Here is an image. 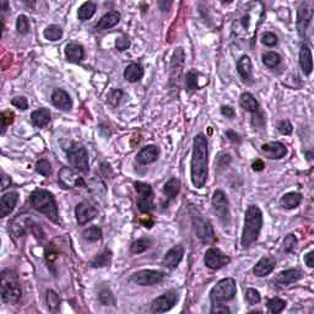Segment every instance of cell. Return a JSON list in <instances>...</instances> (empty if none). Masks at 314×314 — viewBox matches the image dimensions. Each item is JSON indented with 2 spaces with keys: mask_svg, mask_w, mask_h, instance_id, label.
Wrapping results in <instances>:
<instances>
[{
  "mask_svg": "<svg viewBox=\"0 0 314 314\" xmlns=\"http://www.w3.org/2000/svg\"><path fill=\"white\" fill-rule=\"evenodd\" d=\"M56 259H58V252L53 244H48L46 247V261L48 266H53Z\"/></svg>",
  "mask_w": 314,
  "mask_h": 314,
  "instance_id": "obj_46",
  "label": "cell"
},
{
  "mask_svg": "<svg viewBox=\"0 0 314 314\" xmlns=\"http://www.w3.org/2000/svg\"><path fill=\"white\" fill-rule=\"evenodd\" d=\"M16 30L20 35H26L30 32V22L25 15H20L16 20Z\"/></svg>",
  "mask_w": 314,
  "mask_h": 314,
  "instance_id": "obj_40",
  "label": "cell"
},
{
  "mask_svg": "<svg viewBox=\"0 0 314 314\" xmlns=\"http://www.w3.org/2000/svg\"><path fill=\"white\" fill-rule=\"evenodd\" d=\"M13 106H15L16 108H20V110L26 111L28 108V101L27 98L23 97V96H18V97H15L13 101H11Z\"/></svg>",
  "mask_w": 314,
  "mask_h": 314,
  "instance_id": "obj_53",
  "label": "cell"
},
{
  "mask_svg": "<svg viewBox=\"0 0 314 314\" xmlns=\"http://www.w3.org/2000/svg\"><path fill=\"white\" fill-rule=\"evenodd\" d=\"M160 150L157 146L155 145H148L146 148H141L136 155V161L140 165H148L155 162L156 160L159 159Z\"/></svg>",
  "mask_w": 314,
  "mask_h": 314,
  "instance_id": "obj_20",
  "label": "cell"
},
{
  "mask_svg": "<svg viewBox=\"0 0 314 314\" xmlns=\"http://www.w3.org/2000/svg\"><path fill=\"white\" fill-rule=\"evenodd\" d=\"M277 129L282 135H290V134L292 133V130H294V127H292V124L289 120H281V122L278 123Z\"/></svg>",
  "mask_w": 314,
  "mask_h": 314,
  "instance_id": "obj_51",
  "label": "cell"
},
{
  "mask_svg": "<svg viewBox=\"0 0 314 314\" xmlns=\"http://www.w3.org/2000/svg\"><path fill=\"white\" fill-rule=\"evenodd\" d=\"M129 47H130V41H129V38L127 36L118 37V38L115 39V48H117L118 51L123 52L125 51V49H128Z\"/></svg>",
  "mask_w": 314,
  "mask_h": 314,
  "instance_id": "obj_52",
  "label": "cell"
},
{
  "mask_svg": "<svg viewBox=\"0 0 314 314\" xmlns=\"http://www.w3.org/2000/svg\"><path fill=\"white\" fill-rule=\"evenodd\" d=\"M207 140L204 134L195 135L193 141V155L190 162V177H192L193 185L195 188H203L206 183L207 174Z\"/></svg>",
  "mask_w": 314,
  "mask_h": 314,
  "instance_id": "obj_1",
  "label": "cell"
},
{
  "mask_svg": "<svg viewBox=\"0 0 314 314\" xmlns=\"http://www.w3.org/2000/svg\"><path fill=\"white\" fill-rule=\"evenodd\" d=\"M75 216H76V221L79 225H85L97 216V210L91 206L89 203L82 202L75 207Z\"/></svg>",
  "mask_w": 314,
  "mask_h": 314,
  "instance_id": "obj_15",
  "label": "cell"
},
{
  "mask_svg": "<svg viewBox=\"0 0 314 314\" xmlns=\"http://www.w3.org/2000/svg\"><path fill=\"white\" fill-rule=\"evenodd\" d=\"M261 42H263V44H265V46L274 47L277 43V36H276L275 34H273V32H264V34L261 35Z\"/></svg>",
  "mask_w": 314,
  "mask_h": 314,
  "instance_id": "obj_49",
  "label": "cell"
},
{
  "mask_svg": "<svg viewBox=\"0 0 314 314\" xmlns=\"http://www.w3.org/2000/svg\"><path fill=\"white\" fill-rule=\"evenodd\" d=\"M37 173L42 174L44 177H48L52 174V166L47 160H39L36 164Z\"/></svg>",
  "mask_w": 314,
  "mask_h": 314,
  "instance_id": "obj_44",
  "label": "cell"
},
{
  "mask_svg": "<svg viewBox=\"0 0 314 314\" xmlns=\"http://www.w3.org/2000/svg\"><path fill=\"white\" fill-rule=\"evenodd\" d=\"M302 276H303V273L298 269H289V270H285L278 274L277 277L275 278V282L278 285H285L286 286V285L294 284V282L301 280Z\"/></svg>",
  "mask_w": 314,
  "mask_h": 314,
  "instance_id": "obj_23",
  "label": "cell"
},
{
  "mask_svg": "<svg viewBox=\"0 0 314 314\" xmlns=\"http://www.w3.org/2000/svg\"><path fill=\"white\" fill-rule=\"evenodd\" d=\"M204 261L205 265L209 269L219 270V269L227 265L231 261V259L226 254H223L221 250L217 249V248H210V249L206 250V253H205Z\"/></svg>",
  "mask_w": 314,
  "mask_h": 314,
  "instance_id": "obj_12",
  "label": "cell"
},
{
  "mask_svg": "<svg viewBox=\"0 0 314 314\" xmlns=\"http://www.w3.org/2000/svg\"><path fill=\"white\" fill-rule=\"evenodd\" d=\"M245 299L248 301L249 304H258L260 302V295L257 290L254 289H248L245 291Z\"/></svg>",
  "mask_w": 314,
  "mask_h": 314,
  "instance_id": "obj_48",
  "label": "cell"
},
{
  "mask_svg": "<svg viewBox=\"0 0 314 314\" xmlns=\"http://www.w3.org/2000/svg\"><path fill=\"white\" fill-rule=\"evenodd\" d=\"M14 118H15V114L11 111H5V112L1 113V134H4L8 129V127L10 124H13Z\"/></svg>",
  "mask_w": 314,
  "mask_h": 314,
  "instance_id": "obj_42",
  "label": "cell"
},
{
  "mask_svg": "<svg viewBox=\"0 0 314 314\" xmlns=\"http://www.w3.org/2000/svg\"><path fill=\"white\" fill-rule=\"evenodd\" d=\"M31 205L41 214L46 215L53 222H59V212L53 195L44 189H36L30 197Z\"/></svg>",
  "mask_w": 314,
  "mask_h": 314,
  "instance_id": "obj_3",
  "label": "cell"
},
{
  "mask_svg": "<svg viewBox=\"0 0 314 314\" xmlns=\"http://www.w3.org/2000/svg\"><path fill=\"white\" fill-rule=\"evenodd\" d=\"M46 299H47V304H48V308L51 311H56V308L59 307V303H60V299H59L58 295L55 294L54 291H47L46 295Z\"/></svg>",
  "mask_w": 314,
  "mask_h": 314,
  "instance_id": "obj_43",
  "label": "cell"
},
{
  "mask_svg": "<svg viewBox=\"0 0 314 314\" xmlns=\"http://www.w3.org/2000/svg\"><path fill=\"white\" fill-rule=\"evenodd\" d=\"M144 69L139 63H131L124 70V77L129 82H138L143 79Z\"/></svg>",
  "mask_w": 314,
  "mask_h": 314,
  "instance_id": "obj_28",
  "label": "cell"
},
{
  "mask_svg": "<svg viewBox=\"0 0 314 314\" xmlns=\"http://www.w3.org/2000/svg\"><path fill=\"white\" fill-rule=\"evenodd\" d=\"M65 56L70 63H80L84 59V48L77 43H69L65 47Z\"/></svg>",
  "mask_w": 314,
  "mask_h": 314,
  "instance_id": "obj_29",
  "label": "cell"
},
{
  "mask_svg": "<svg viewBox=\"0 0 314 314\" xmlns=\"http://www.w3.org/2000/svg\"><path fill=\"white\" fill-rule=\"evenodd\" d=\"M276 260L271 257H266V258H261L258 263L256 264L253 269V274L258 277H264V276L269 275L270 273H273V270L275 269Z\"/></svg>",
  "mask_w": 314,
  "mask_h": 314,
  "instance_id": "obj_22",
  "label": "cell"
},
{
  "mask_svg": "<svg viewBox=\"0 0 314 314\" xmlns=\"http://www.w3.org/2000/svg\"><path fill=\"white\" fill-rule=\"evenodd\" d=\"M285 308H286V302L284 299L278 298V297H274V298L269 299L268 309L270 313H281Z\"/></svg>",
  "mask_w": 314,
  "mask_h": 314,
  "instance_id": "obj_37",
  "label": "cell"
},
{
  "mask_svg": "<svg viewBox=\"0 0 314 314\" xmlns=\"http://www.w3.org/2000/svg\"><path fill=\"white\" fill-rule=\"evenodd\" d=\"M261 151L265 153V156L268 159L271 160H280L282 157H285V155L287 153V148L284 144L275 141V143H269L264 144L261 146Z\"/></svg>",
  "mask_w": 314,
  "mask_h": 314,
  "instance_id": "obj_17",
  "label": "cell"
},
{
  "mask_svg": "<svg viewBox=\"0 0 314 314\" xmlns=\"http://www.w3.org/2000/svg\"><path fill=\"white\" fill-rule=\"evenodd\" d=\"M31 120H32V124L37 128H43L51 122V112H49L48 108H39V110H36L32 112L31 114Z\"/></svg>",
  "mask_w": 314,
  "mask_h": 314,
  "instance_id": "obj_27",
  "label": "cell"
},
{
  "mask_svg": "<svg viewBox=\"0 0 314 314\" xmlns=\"http://www.w3.org/2000/svg\"><path fill=\"white\" fill-rule=\"evenodd\" d=\"M237 72L244 82H253V70H252V60L248 55H243L237 63Z\"/></svg>",
  "mask_w": 314,
  "mask_h": 314,
  "instance_id": "obj_21",
  "label": "cell"
},
{
  "mask_svg": "<svg viewBox=\"0 0 314 314\" xmlns=\"http://www.w3.org/2000/svg\"><path fill=\"white\" fill-rule=\"evenodd\" d=\"M43 35L44 37H46V39H48V41H52V42H55V41H59V39L63 37V30H61L59 26L51 25L44 30Z\"/></svg>",
  "mask_w": 314,
  "mask_h": 314,
  "instance_id": "obj_35",
  "label": "cell"
},
{
  "mask_svg": "<svg viewBox=\"0 0 314 314\" xmlns=\"http://www.w3.org/2000/svg\"><path fill=\"white\" fill-rule=\"evenodd\" d=\"M192 220H193V225H194L195 232H197L198 237L203 240L204 243H210L215 240V235H214V230H212L211 223L205 220L203 217V215L194 214L192 212Z\"/></svg>",
  "mask_w": 314,
  "mask_h": 314,
  "instance_id": "obj_9",
  "label": "cell"
},
{
  "mask_svg": "<svg viewBox=\"0 0 314 314\" xmlns=\"http://www.w3.org/2000/svg\"><path fill=\"white\" fill-rule=\"evenodd\" d=\"M226 136H227L231 141H233V143H240V135H238L237 133H235V131L228 130L227 133H226Z\"/></svg>",
  "mask_w": 314,
  "mask_h": 314,
  "instance_id": "obj_57",
  "label": "cell"
},
{
  "mask_svg": "<svg viewBox=\"0 0 314 314\" xmlns=\"http://www.w3.org/2000/svg\"><path fill=\"white\" fill-rule=\"evenodd\" d=\"M178 299V295L176 291H167L164 295L155 299L151 304V311L153 313H165L171 311Z\"/></svg>",
  "mask_w": 314,
  "mask_h": 314,
  "instance_id": "obj_11",
  "label": "cell"
},
{
  "mask_svg": "<svg viewBox=\"0 0 314 314\" xmlns=\"http://www.w3.org/2000/svg\"><path fill=\"white\" fill-rule=\"evenodd\" d=\"M166 277L165 273L157 270H140L136 271L133 275V281L135 284L140 285V286H152V285L160 284Z\"/></svg>",
  "mask_w": 314,
  "mask_h": 314,
  "instance_id": "obj_10",
  "label": "cell"
},
{
  "mask_svg": "<svg viewBox=\"0 0 314 314\" xmlns=\"http://www.w3.org/2000/svg\"><path fill=\"white\" fill-rule=\"evenodd\" d=\"M135 190L139 194L138 209L144 214H148L153 209V193L150 184L143 183V182H135L134 183Z\"/></svg>",
  "mask_w": 314,
  "mask_h": 314,
  "instance_id": "obj_8",
  "label": "cell"
},
{
  "mask_svg": "<svg viewBox=\"0 0 314 314\" xmlns=\"http://www.w3.org/2000/svg\"><path fill=\"white\" fill-rule=\"evenodd\" d=\"M312 18H313V10L308 8L306 4H303L297 13V31H298V35L302 38H304V36H306V32L308 30V26L311 25Z\"/></svg>",
  "mask_w": 314,
  "mask_h": 314,
  "instance_id": "obj_14",
  "label": "cell"
},
{
  "mask_svg": "<svg viewBox=\"0 0 314 314\" xmlns=\"http://www.w3.org/2000/svg\"><path fill=\"white\" fill-rule=\"evenodd\" d=\"M299 65L304 75H311L313 70V59H312V52L307 44H303L299 51Z\"/></svg>",
  "mask_w": 314,
  "mask_h": 314,
  "instance_id": "obj_26",
  "label": "cell"
},
{
  "mask_svg": "<svg viewBox=\"0 0 314 314\" xmlns=\"http://www.w3.org/2000/svg\"><path fill=\"white\" fill-rule=\"evenodd\" d=\"M252 167H253L254 171H263L264 167H265V165H264V162L261 161V160H256V161L253 162V165H252Z\"/></svg>",
  "mask_w": 314,
  "mask_h": 314,
  "instance_id": "obj_58",
  "label": "cell"
},
{
  "mask_svg": "<svg viewBox=\"0 0 314 314\" xmlns=\"http://www.w3.org/2000/svg\"><path fill=\"white\" fill-rule=\"evenodd\" d=\"M263 63L268 68H276L280 65L281 56L275 52H268V53L263 54Z\"/></svg>",
  "mask_w": 314,
  "mask_h": 314,
  "instance_id": "obj_38",
  "label": "cell"
},
{
  "mask_svg": "<svg viewBox=\"0 0 314 314\" xmlns=\"http://www.w3.org/2000/svg\"><path fill=\"white\" fill-rule=\"evenodd\" d=\"M95 13H96V4L91 3V1H86V3H84L79 8V11H77V18H79L80 21H86L95 15Z\"/></svg>",
  "mask_w": 314,
  "mask_h": 314,
  "instance_id": "obj_33",
  "label": "cell"
},
{
  "mask_svg": "<svg viewBox=\"0 0 314 314\" xmlns=\"http://www.w3.org/2000/svg\"><path fill=\"white\" fill-rule=\"evenodd\" d=\"M184 256V248L182 245H174L168 250L164 258V265L168 269H176Z\"/></svg>",
  "mask_w": 314,
  "mask_h": 314,
  "instance_id": "obj_19",
  "label": "cell"
},
{
  "mask_svg": "<svg viewBox=\"0 0 314 314\" xmlns=\"http://www.w3.org/2000/svg\"><path fill=\"white\" fill-rule=\"evenodd\" d=\"M297 245V238L295 235H287L286 237H285L284 240V243H282V250L284 252H286V253H290V252H292V250L296 248Z\"/></svg>",
  "mask_w": 314,
  "mask_h": 314,
  "instance_id": "obj_45",
  "label": "cell"
},
{
  "mask_svg": "<svg viewBox=\"0 0 314 314\" xmlns=\"http://www.w3.org/2000/svg\"><path fill=\"white\" fill-rule=\"evenodd\" d=\"M237 286L233 278L227 277L219 281L210 292V298L212 303H220V302H227L235 298Z\"/></svg>",
  "mask_w": 314,
  "mask_h": 314,
  "instance_id": "obj_5",
  "label": "cell"
},
{
  "mask_svg": "<svg viewBox=\"0 0 314 314\" xmlns=\"http://www.w3.org/2000/svg\"><path fill=\"white\" fill-rule=\"evenodd\" d=\"M18 194L16 192H9L4 194L0 200V217H6L10 215L18 204Z\"/></svg>",
  "mask_w": 314,
  "mask_h": 314,
  "instance_id": "obj_18",
  "label": "cell"
},
{
  "mask_svg": "<svg viewBox=\"0 0 314 314\" xmlns=\"http://www.w3.org/2000/svg\"><path fill=\"white\" fill-rule=\"evenodd\" d=\"M68 161L73 168L80 172H87L90 169L89 152L86 148L80 143H73L68 150Z\"/></svg>",
  "mask_w": 314,
  "mask_h": 314,
  "instance_id": "obj_6",
  "label": "cell"
},
{
  "mask_svg": "<svg viewBox=\"0 0 314 314\" xmlns=\"http://www.w3.org/2000/svg\"><path fill=\"white\" fill-rule=\"evenodd\" d=\"M230 308H227L226 306H222V304H214L211 309V313H230Z\"/></svg>",
  "mask_w": 314,
  "mask_h": 314,
  "instance_id": "obj_54",
  "label": "cell"
},
{
  "mask_svg": "<svg viewBox=\"0 0 314 314\" xmlns=\"http://www.w3.org/2000/svg\"><path fill=\"white\" fill-rule=\"evenodd\" d=\"M10 178H8L6 176H3V178H1V190H5L6 188H8V185H10Z\"/></svg>",
  "mask_w": 314,
  "mask_h": 314,
  "instance_id": "obj_59",
  "label": "cell"
},
{
  "mask_svg": "<svg viewBox=\"0 0 314 314\" xmlns=\"http://www.w3.org/2000/svg\"><path fill=\"white\" fill-rule=\"evenodd\" d=\"M212 210L219 217L223 226L230 225L231 220V212H230V203H228L227 195L222 192V190H215L212 194L211 199Z\"/></svg>",
  "mask_w": 314,
  "mask_h": 314,
  "instance_id": "obj_7",
  "label": "cell"
},
{
  "mask_svg": "<svg viewBox=\"0 0 314 314\" xmlns=\"http://www.w3.org/2000/svg\"><path fill=\"white\" fill-rule=\"evenodd\" d=\"M240 105L244 108L245 111L252 113H257L259 112V103L258 101L256 100L252 93L249 92H245V93H242L240 98Z\"/></svg>",
  "mask_w": 314,
  "mask_h": 314,
  "instance_id": "obj_31",
  "label": "cell"
},
{
  "mask_svg": "<svg viewBox=\"0 0 314 314\" xmlns=\"http://www.w3.org/2000/svg\"><path fill=\"white\" fill-rule=\"evenodd\" d=\"M263 226V212L257 205L248 206L244 216V227H243L240 244L243 248H248L257 242L260 235Z\"/></svg>",
  "mask_w": 314,
  "mask_h": 314,
  "instance_id": "obj_2",
  "label": "cell"
},
{
  "mask_svg": "<svg viewBox=\"0 0 314 314\" xmlns=\"http://www.w3.org/2000/svg\"><path fill=\"white\" fill-rule=\"evenodd\" d=\"M302 202V195L299 194V193H287V194H285L284 197L281 198L280 200V205L284 209H295V207L298 206L299 204H301Z\"/></svg>",
  "mask_w": 314,
  "mask_h": 314,
  "instance_id": "obj_32",
  "label": "cell"
},
{
  "mask_svg": "<svg viewBox=\"0 0 314 314\" xmlns=\"http://www.w3.org/2000/svg\"><path fill=\"white\" fill-rule=\"evenodd\" d=\"M59 179H60L61 183L64 184L67 188H72V186H85L82 178L77 177L76 174L69 168L61 169L60 174H59Z\"/></svg>",
  "mask_w": 314,
  "mask_h": 314,
  "instance_id": "obj_25",
  "label": "cell"
},
{
  "mask_svg": "<svg viewBox=\"0 0 314 314\" xmlns=\"http://www.w3.org/2000/svg\"><path fill=\"white\" fill-rule=\"evenodd\" d=\"M185 86L190 91H194L198 89V73L195 70L188 72L185 76Z\"/></svg>",
  "mask_w": 314,
  "mask_h": 314,
  "instance_id": "obj_41",
  "label": "cell"
},
{
  "mask_svg": "<svg viewBox=\"0 0 314 314\" xmlns=\"http://www.w3.org/2000/svg\"><path fill=\"white\" fill-rule=\"evenodd\" d=\"M100 301L103 306H111V304L115 303L114 296H113V294L110 290H102L100 292Z\"/></svg>",
  "mask_w": 314,
  "mask_h": 314,
  "instance_id": "obj_47",
  "label": "cell"
},
{
  "mask_svg": "<svg viewBox=\"0 0 314 314\" xmlns=\"http://www.w3.org/2000/svg\"><path fill=\"white\" fill-rule=\"evenodd\" d=\"M1 301L5 303H16L20 301L22 296V290H21L20 281L18 275L10 269H5L1 271Z\"/></svg>",
  "mask_w": 314,
  "mask_h": 314,
  "instance_id": "obj_4",
  "label": "cell"
},
{
  "mask_svg": "<svg viewBox=\"0 0 314 314\" xmlns=\"http://www.w3.org/2000/svg\"><path fill=\"white\" fill-rule=\"evenodd\" d=\"M120 21V14L118 11H110L106 15H103L101 18V20L96 23L95 28L96 31H105L108 28L114 27L115 25H118V22Z\"/></svg>",
  "mask_w": 314,
  "mask_h": 314,
  "instance_id": "obj_24",
  "label": "cell"
},
{
  "mask_svg": "<svg viewBox=\"0 0 314 314\" xmlns=\"http://www.w3.org/2000/svg\"><path fill=\"white\" fill-rule=\"evenodd\" d=\"M52 103L53 106H55L58 110L61 111H70L73 107V101L70 98L69 93L67 91L61 89L54 90L53 93H52Z\"/></svg>",
  "mask_w": 314,
  "mask_h": 314,
  "instance_id": "obj_16",
  "label": "cell"
},
{
  "mask_svg": "<svg viewBox=\"0 0 314 314\" xmlns=\"http://www.w3.org/2000/svg\"><path fill=\"white\" fill-rule=\"evenodd\" d=\"M82 237H84V240H89V242H96V240H100L101 237H102V231L98 227H90L82 232Z\"/></svg>",
  "mask_w": 314,
  "mask_h": 314,
  "instance_id": "obj_39",
  "label": "cell"
},
{
  "mask_svg": "<svg viewBox=\"0 0 314 314\" xmlns=\"http://www.w3.org/2000/svg\"><path fill=\"white\" fill-rule=\"evenodd\" d=\"M181 190V181L177 178H171L164 185V194L168 200H174Z\"/></svg>",
  "mask_w": 314,
  "mask_h": 314,
  "instance_id": "obj_30",
  "label": "cell"
},
{
  "mask_svg": "<svg viewBox=\"0 0 314 314\" xmlns=\"http://www.w3.org/2000/svg\"><path fill=\"white\" fill-rule=\"evenodd\" d=\"M221 113H222L223 115H226L227 118H235L236 113H235V110H233L232 107H230V106H222L221 107Z\"/></svg>",
  "mask_w": 314,
  "mask_h": 314,
  "instance_id": "obj_55",
  "label": "cell"
},
{
  "mask_svg": "<svg viewBox=\"0 0 314 314\" xmlns=\"http://www.w3.org/2000/svg\"><path fill=\"white\" fill-rule=\"evenodd\" d=\"M122 96H123V92L120 91V90H117V89H114V90H112V91L110 92V95H108V103H110V105H112L113 107H115V106L118 105V103H119V101H120V98H122Z\"/></svg>",
  "mask_w": 314,
  "mask_h": 314,
  "instance_id": "obj_50",
  "label": "cell"
},
{
  "mask_svg": "<svg viewBox=\"0 0 314 314\" xmlns=\"http://www.w3.org/2000/svg\"><path fill=\"white\" fill-rule=\"evenodd\" d=\"M151 245V240L148 238H140V240H135L131 243L130 250L133 254H140L143 252H145L146 249H148Z\"/></svg>",
  "mask_w": 314,
  "mask_h": 314,
  "instance_id": "obj_36",
  "label": "cell"
},
{
  "mask_svg": "<svg viewBox=\"0 0 314 314\" xmlns=\"http://www.w3.org/2000/svg\"><path fill=\"white\" fill-rule=\"evenodd\" d=\"M111 260H112V253L111 250H105L103 253H101L100 256L96 257L93 260H92L91 265L93 268H103V266H110Z\"/></svg>",
  "mask_w": 314,
  "mask_h": 314,
  "instance_id": "obj_34",
  "label": "cell"
},
{
  "mask_svg": "<svg viewBox=\"0 0 314 314\" xmlns=\"http://www.w3.org/2000/svg\"><path fill=\"white\" fill-rule=\"evenodd\" d=\"M184 69V51L183 48H177L172 55L171 61V84H178Z\"/></svg>",
  "mask_w": 314,
  "mask_h": 314,
  "instance_id": "obj_13",
  "label": "cell"
},
{
  "mask_svg": "<svg viewBox=\"0 0 314 314\" xmlns=\"http://www.w3.org/2000/svg\"><path fill=\"white\" fill-rule=\"evenodd\" d=\"M304 263L307 264V266H308V268H314V252L313 250L304 256Z\"/></svg>",
  "mask_w": 314,
  "mask_h": 314,
  "instance_id": "obj_56",
  "label": "cell"
}]
</instances>
